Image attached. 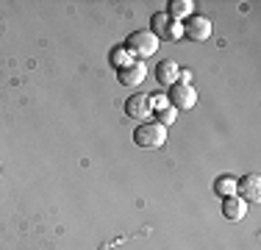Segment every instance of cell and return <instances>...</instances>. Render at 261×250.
<instances>
[{"label": "cell", "mask_w": 261, "mask_h": 250, "mask_svg": "<svg viewBox=\"0 0 261 250\" xmlns=\"http://www.w3.org/2000/svg\"><path fill=\"white\" fill-rule=\"evenodd\" d=\"M145 78H147L145 61H134V64H128V67H122V70H117V81H120L122 86H128V89L139 86Z\"/></svg>", "instance_id": "7"}, {"label": "cell", "mask_w": 261, "mask_h": 250, "mask_svg": "<svg viewBox=\"0 0 261 250\" xmlns=\"http://www.w3.org/2000/svg\"><path fill=\"white\" fill-rule=\"evenodd\" d=\"M167 103L175 111H192L197 106V92L192 84H172L167 92Z\"/></svg>", "instance_id": "4"}, {"label": "cell", "mask_w": 261, "mask_h": 250, "mask_svg": "<svg viewBox=\"0 0 261 250\" xmlns=\"http://www.w3.org/2000/svg\"><path fill=\"white\" fill-rule=\"evenodd\" d=\"M214 192H217L220 197L236 195V178H231V175H220V178L214 181Z\"/></svg>", "instance_id": "13"}, {"label": "cell", "mask_w": 261, "mask_h": 250, "mask_svg": "<svg viewBox=\"0 0 261 250\" xmlns=\"http://www.w3.org/2000/svg\"><path fill=\"white\" fill-rule=\"evenodd\" d=\"M150 34L159 42H178V39H184V25L170 20L164 11H159V14L150 17Z\"/></svg>", "instance_id": "3"}, {"label": "cell", "mask_w": 261, "mask_h": 250, "mask_svg": "<svg viewBox=\"0 0 261 250\" xmlns=\"http://www.w3.org/2000/svg\"><path fill=\"white\" fill-rule=\"evenodd\" d=\"M181 25H184V39H189V42H206L211 36V20L208 17L192 14V17H186Z\"/></svg>", "instance_id": "5"}, {"label": "cell", "mask_w": 261, "mask_h": 250, "mask_svg": "<svg viewBox=\"0 0 261 250\" xmlns=\"http://www.w3.org/2000/svg\"><path fill=\"white\" fill-rule=\"evenodd\" d=\"M134 142L139 147H161L167 142V128H164V125H159L156 120L139 122L134 128Z\"/></svg>", "instance_id": "2"}, {"label": "cell", "mask_w": 261, "mask_h": 250, "mask_svg": "<svg viewBox=\"0 0 261 250\" xmlns=\"http://www.w3.org/2000/svg\"><path fill=\"white\" fill-rule=\"evenodd\" d=\"M125 50L136 61H145L159 50V39L150 34V31H134V34H128V39H125Z\"/></svg>", "instance_id": "1"}, {"label": "cell", "mask_w": 261, "mask_h": 250, "mask_svg": "<svg viewBox=\"0 0 261 250\" xmlns=\"http://www.w3.org/2000/svg\"><path fill=\"white\" fill-rule=\"evenodd\" d=\"M164 14L170 17V20L181 22V20H186V17L195 14V3H192V0H170V6H167Z\"/></svg>", "instance_id": "11"}, {"label": "cell", "mask_w": 261, "mask_h": 250, "mask_svg": "<svg viewBox=\"0 0 261 250\" xmlns=\"http://www.w3.org/2000/svg\"><path fill=\"white\" fill-rule=\"evenodd\" d=\"M175 120H178V111H175V109H170V106H167V109H159V111H156V122H159V125H164V128H167V125H172Z\"/></svg>", "instance_id": "14"}, {"label": "cell", "mask_w": 261, "mask_h": 250, "mask_svg": "<svg viewBox=\"0 0 261 250\" xmlns=\"http://www.w3.org/2000/svg\"><path fill=\"white\" fill-rule=\"evenodd\" d=\"M236 197H242L245 203H258L261 197V178L256 172L245 175V178L236 181Z\"/></svg>", "instance_id": "6"}, {"label": "cell", "mask_w": 261, "mask_h": 250, "mask_svg": "<svg viewBox=\"0 0 261 250\" xmlns=\"http://www.w3.org/2000/svg\"><path fill=\"white\" fill-rule=\"evenodd\" d=\"M178 72H181V67H178V61H172V59H164V61L156 64V81L164 84V86L178 84Z\"/></svg>", "instance_id": "10"}, {"label": "cell", "mask_w": 261, "mask_h": 250, "mask_svg": "<svg viewBox=\"0 0 261 250\" xmlns=\"http://www.w3.org/2000/svg\"><path fill=\"white\" fill-rule=\"evenodd\" d=\"M245 214H247V203L242 197H222V217L225 220H231V222H239V220H245Z\"/></svg>", "instance_id": "9"}, {"label": "cell", "mask_w": 261, "mask_h": 250, "mask_svg": "<svg viewBox=\"0 0 261 250\" xmlns=\"http://www.w3.org/2000/svg\"><path fill=\"white\" fill-rule=\"evenodd\" d=\"M134 61H136V59L125 50V45H114V47L109 50V64L114 67V70H122V67L134 64Z\"/></svg>", "instance_id": "12"}, {"label": "cell", "mask_w": 261, "mask_h": 250, "mask_svg": "<svg viewBox=\"0 0 261 250\" xmlns=\"http://www.w3.org/2000/svg\"><path fill=\"white\" fill-rule=\"evenodd\" d=\"M147 100H150V109L159 111V109H167V95H161V92H153V95H147Z\"/></svg>", "instance_id": "15"}, {"label": "cell", "mask_w": 261, "mask_h": 250, "mask_svg": "<svg viewBox=\"0 0 261 250\" xmlns=\"http://www.w3.org/2000/svg\"><path fill=\"white\" fill-rule=\"evenodd\" d=\"M125 114L130 117V120H142V122H147V117L153 114L147 95H130V97L125 100Z\"/></svg>", "instance_id": "8"}]
</instances>
